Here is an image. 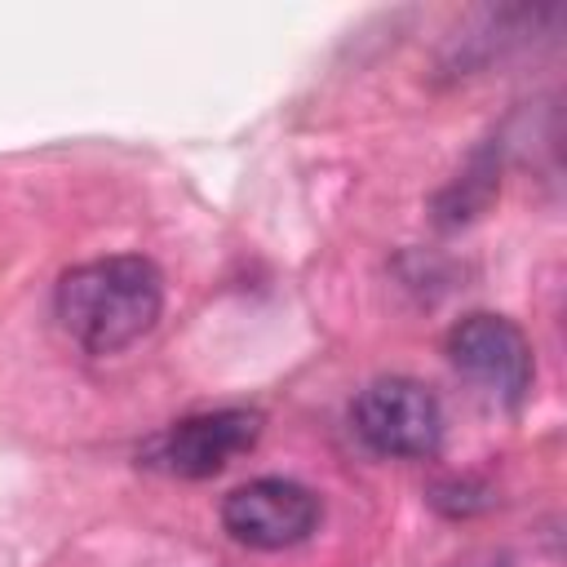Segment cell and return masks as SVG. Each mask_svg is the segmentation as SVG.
Instances as JSON below:
<instances>
[{"instance_id": "cell-4", "label": "cell", "mask_w": 567, "mask_h": 567, "mask_svg": "<svg viewBox=\"0 0 567 567\" xmlns=\"http://www.w3.org/2000/svg\"><path fill=\"white\" fill-rule=\"evenodd\" d=\"M221 523L239 545L288 549L319 527V496L292 478H252L226 496Z\"/></svg>"}, {"instance_id": "cell-5", "label": "cell", "mask_w": 567, "mask_h": 567, "mask_svg": "<svg viewBox=\"0 0 567 567\" xmlns=\"http://www.w3.org/2000/svg\"><path fill=\"white\" fill-rule=\"evenodd\" d=\"M447 359L470 377L478 381L483 390H492L501 403H518L532 385V346L527 337L501 319V315H465L461 323H452L447 332Z\"/></svg>"}, {"instance_id": "cell-2", "label": "cell", "mask_w": 567, "mask_h": 567, "mask_svg": "<svg viewBox=\"0 0 567 567\" xmlns=\"http://www.w3.org/2000/svg\"><path fill=\"white\" fill-rule=\"evenodd\" d=\"M257 434H261L257 412H244V408L199 412V416L173 421L168 430L146 439L137 461L159 474H173V478H208L221 465H230V456L248 452L257 443Z\"/></svg>"}, {"instance_id": "cell-1", "label": "cell", "mask_w": 567, "mask_h": 567, "mask_svg": "<svg viewBox=\"0 0 567 567\" xmlns=\"http://www.w3.org/2000/svg\"><path fill=\"white\" fill-rule=\"evenodd\" d=\"M58 319L89 354L133 346L164 306V279L146 257H102L58 279Z\"/></svg>"}, {"instance_id": "cell-3", "label": "cell", "mask_w": 567, "mask_h": 567, "mask_svg": "<svg viewBox=\"0 0 567 567\" xmlns=\"http://www.w3.org/2000/svg\"><path fill=\"white\" fill-rule=\"evenodd\" d=\"M354 430L381 456H430L443 439V412L421 381L381 377L359 394Z\"/></svg>"}]
</instances>
